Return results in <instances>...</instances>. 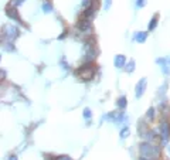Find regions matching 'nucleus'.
Masks as SVG:
<instances>
[{
	"instance_id": "1",
	"label": "nucleus",
	"mask_w": 170,
	"mask_h": 160,
	"mask_svg": "<svg viewBox=\"0 0 170 160\" xmlns=\"http://www.w3.org/2000/svg\"><path fill=\"white\" fill-rule=\"evenodd\" d=\"M140 157L146 160H157L160 157V147L155 146L152 142H142L139 146Z\"/></svg>"
},
{
	"instance_id": "2",
	"label": "nucleus",
	"mask_w": 170,
	"mask_h": 160,
	"mask_svg": "<svg viewBox=\"0 0 170 160\" xmlns=\"http://www.w3.org/2000/svg\"><path fill=\"white\" fill-rule=\"evenodd\" d=\"M19 34H20V31H19L17 26H13V24L3 26V37H6V41H9V43H14Z\"/></svg>"
},
{
	"instance_id": "3",
	"label": "nucleus",
	"mask_w": 170,
	"mask_h": 160,
	"mask_svg": "<svg viewBox=\"0 0 170 160\" xmlns=\"http://www.w3.org/2000/svg\"><path fill=\"white\" fill-rule=\"evenodd\" d=\"M103 119L107 120H111V122H113V123L116 125H122L128 123V118L126 115L124 114V110H119V112H109L108 115H103Z\"/></svg>"
},
{
	"instance_id": "4",
	"label": "nucleus",
	"mask_w": 170,
	"mask_h": 160,
	"mask_svg": "<svg viewBox=\"0 0 170 160\" xmlns=\"http://www.w3.org/2000/svg\"><path fill=\"white\" fill-rule=\"evenodd\" d=\"M77 74H78V77H80L81 80H87V81H89V80H92V78H94V74H95V68H94L89 63H85V65H82V67L78 68Z\"/></svg>"
},
{
	"instance_id": "5",
	"label": "nucleus",
	"mask_w": 170,
	"mask_h": 160,
	"mask_svg": "<svg viewBox=\"0 0 170 160\" xmlns=\"http://www.w3.org/2000/svg\"><path fill=\"white\" fill-rule=\"evenodd\" d=\"M160 142H162V145H167L169 143V139H170V123L167 122V120H163V122H160Z\"/></svg>"
},
{
	"instance_id": "6",
	"label": "nucleus",
	"mask_w": 170,
	"mask_h": 160,
	"mask_svg": "<svg viewBox=\"0 0 170 160\" xmlns=\"http://www.w3.org/2000/svg\"><path fill=\"white\" fill-rule=\"evenodd\" d=\"M146 87H147V78H145V77L140 78L136 82V85H135V98H136V99H140V98L145 95Z\"/></svg>"
},
{
	"instance_id": "7",
	"label": "nucleus",
	"mask_w": 170,
	"mask_h": 160,
	"mask_svg": "<svg viewBox=\"0 0 170 160\" xmlns=\"http://www.w3.org/2000/svg\"><path fill=\"white\" fill-rule=\"evenodd\" d=\"M4 13H6V16L7 17H10L11 20H14V21H19L20 24H24V21L20 19V16H19V11H17V7L16 6H13V4H9V6L4 9Z\"/></svg>"
},
{
	"instance_id": "8",
	"label": "nucleus",
	"mask_w": 170,
	"mask_h": 160,
	"mask_svg": "<svg viewBox=\"0 0 170 160\" xmlns=\"http://www.w3.org/2000/svg\"><path fill=\"white\" fill-rule=\"evenodd\" d=\"M156 64H157V65H160L163 75H170V55H167V57L157 58Z\"/></svg>"
},
{
	"instance_id": "9",
	"label": "nucleus",
	"mask_w": 170,
	"mask_h": 160,
	"mask_svg": "<svg viewBox=\"0 0 170 160\" xmlns=\"http://www.w3.org/2000/svg\"><path fill=\"white\" fill-rule=\"evenodd\" d=\"M126 57H125L124 54H116L115 55V58H113V65H115V68H118V70H122V68H125V65H126Z\"/></svg>"
},
{
	"instance_id": "10",
	"label": "nucleus",
	"mask_w": 170,
	"mask_h": 160,
	"mask_svg": "<svg viewBox=\"0 0 170 160\" xmlns=\"http://www.w3.org/2000/svg\"><path fill=\"white\" fill-rule=\"evenodd\" d=\"M147 31H136V33L133 34V40L136 41V43H139V44H142V43H145V41L147 40Z\"/></svg>"
},
{
	"instance_id": "11",
	"label": "nucleus",
	"mask_w": 170,
	"mask_h": 160,
	"mask_svg": "<svg viewBox=\"0 0 170 160\" xmlns=\"http://www.w3.org/2000/svg\"><path fill=\"white\" fill-rule=\"evenodd\" d=\"M116 106L119 108V110L126 109V106H128V99H126V97H125V95H122V97H119V98L116 99Z\"/></svg>"
},
{
	"instance_id": "12",
	"label": "nucleus",
	"mask_w": 170,
	"mask_h": 160,
	"mask_svg": "<svg viewBox=\"0 0 170 160\" xmlns=\"http://www.w3.org/2000/svg\"><path fill=\"white\" fill-rule=\"evenodd\" d=\"M157 21H159V13H156L152 19H150V21H149V24H147V30L149 31H153L155 28L157 27Z\"/></svg>"
},
{
	"instance_id": "13",
	"label": "nucleus",
	"mask_w": 170,
	"mask_h": 160,
	"mask_svg": "<svg viewBox=\"0 0 170 160\" xmlns=\"http://www.w3.org/2000/svg\"><path fill=\"white\" fill-rule=\"evenodd\" d=\"M156 118V108H149L146 112V116H145V119H146V122H153V119Z\"/></svg>"
},
{
	"instance_id": "14",
	"label": "nucleus",
	"mask_w": 170,
	"mask_h": 160,
	"mask_svg": "<svg viewBox=\"0 0 170 160\" xmlns=\"http://www.w3.org/2000/svg\"><path fill=\"white\" fill-rule=\"evenodd\" d=\"M135 68H136V63H135V60H130L126 63V65H125V72L128 74H133L135 72Z\"/></svg>"
},
{
	"instance_id": "15",
	"label": "nucleus",
	"mask_w": 170,
	"mask_h": 160,
	"mask_svg": "<svg viewBox=\"0 0 170 160\" xmlns=\"http://www.w3.org/2000/svg\"><path fill=\"white\" fill-rule=\"evenodd\" d=\"M130 135V128L128 126V125H125L122 129H120V132H119V136H120V139L122 140H125L128 136Z\"/></svg>"
},
{
	"instance_id": "16",
	"label": "nucleus",
	"mask_w": 170,
	"mask_h": 160,
	"mask_svg": "<svg viewBox=\"0 0 170 160\" xmlns=\"http://www.w3.org/2000/svg\"><path fill=\"white\" fill-rule=\"evenodd\" d=\"M41 7H43V11L44 13H51V11L54 10V7H53V4H51V2H43V4H41Z\"/></svg>"
},
{
	"instance_id": "17",
	"label": "nucleus",
	"mask_w": 170,
	"mask_h": 160,
	"mask_svg": "<svg viewBox=\"0 0 170 160\" xmlns=\"http://www.w3.org/2000/svg\"><path fill=\"white\" fill-rule=\"evenodd\" d=\"M82 116H84V119L89 120L91 118H92V110H91L89 108H84V110H82Z\"/></svg>"
},
{
	"instance_id": "18",
	"label": "nucleus",
	"mask_w": 170,
	"mask_h": 160,
	"mask_svg": "<svg viewBox=\"0 0 170 160\" xmlns=\"http://www.w3.org/2000/svg\"><path fill=\"white\" fill-rule=\"evenodd\" d=\"M167 87H169V84H163V85H162V87L159 88V92H157V95H159V97H162V95H163V93H166V91H167Z\"/></svg>"
},
{
	"instance_id": "19",
	"label": "nucleus",
	"mask_w": 170,
	"mask_h": 160,
	"mask_svg": "<svg viewBox=\"0 0 170 160\" xmlns=\"http://www.w3.org/2000/svg\"><path fill=\"white\" fill-rule=\"evenodd\" d=\"M136 9H143L145 6L147 4V0H136Z\"/></svg>"
},
{
	"instance_id": "20",
	"label": "nucleus",
	"mask_w": 170,
	"mask_h": 160,
	"mask_svg": "<svg viewBox=\"0 0 170 160\" xmlns=\"http://www.w3.org/2000/svg\"><path fill=\"white\" fill-rule=\"evenodd\" d=\"M111 6H112V0H103V10L108 11L111 9Z\"/></svg>"
},
{
	"instance_id": "21",
	"label": "nucleus",
	"mask_w": 170,
	"mask_h": 160,
	"mask_svg": "<svg viewBox=\"0 0 170 160\" xmlns=\"http://www.w3.org/2000/svg\"><path fill=\"white\" fill-rule=\"evenodd\" d=\"M55 160H72V159L70 156H67V154H63V156H58Z\"/></svg>"
},
{
	"instance_id": "22",
	"label": "nucleus",
	"mask_w": 170,
	"mask_h": 160,
	"mask_svg": "<svg viewBox=\"0 0 170 160\" xmlns=\"http://www.w3.org/2000/svg\"><path fill=\"white\" fill-rule=\"evenodd\" d=\"M6 160H17V159H16V156H10V157H7Z\"/></svg>"
},
{
	"instance_id": "23",
	"label": "nucleus",
	"mask_w": 170,
	"mask_h": 160,
	"mask_svg": "<svg viewBox=\"0 0 170 160\" xmlns=\"http://www.w3.org/2000/svg\"><path fill=\"white\" fill-rule=\"evenodd\" d=\"M167 152H169V153H170V146H167Z\"/></svg>"
},
{
	"instance_id": "24",
	"label": "nucleus",
	"mask_w": 170,
	"mask_h": 160,
	"mask_svg": "<svg viewBox=\"0 0 170 160\" xmlns=\"http://www.w3.org/2000/svg\"><path fill=\"white\" fill-rule=\"evenodd\" d=\"M140 160H146V159H143V157H140Z\"/></svg>"
}]
</instances>
